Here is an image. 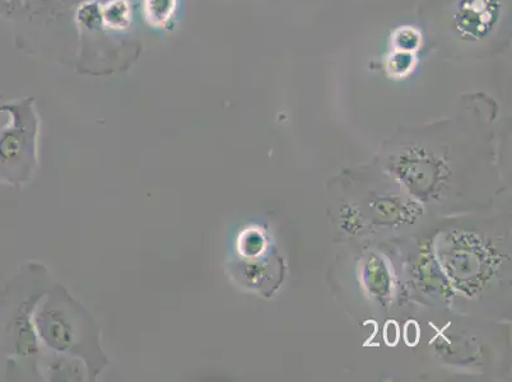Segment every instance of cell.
I'll use <instances>...</instances> for the list:
<instances>
[{"mask_svg": "<svg viewBox=\"0 0 512 382\" xmlns=\"http://www.w3.org/2000/svg\"><path fill=\"white\" fill-rule=\"evenodd\" d=\"M34 325L40 346L85 363L88 381H95L110 366L91 312L60 284H54L41 298Z\"/></svg>", "mask_w": 512, "mask_h": 382, "instance_id": "6da1fadb", "label": "cell"}, {"mask_svg": "<svg viewBox=\"0 0 512 382\" xmlns=\"http://www.w3.org/2000/svg\"><path fill=\"white\" fill-rule=\"evenodd\" d=\"M4 109L9 123L0 130V177L13 184L25 183L36 166L37 123L30 105Z\"/></svg>", "mask_w": 512, "mask_h": 382, "instance_id": "7a4b0ae2", "label": "cell"}, {"mask_svg": "<svg viewBox=\"0 0 512 382\" xmlns=\"http://www.w3.org/2000/svg\"><path fill=\"white\" fill-rule=\"evenodd\" d=\"M102 18L104 26L110 30H127L133 20L132 7L128 0H110L105 6H102Z\"/></svg>", "mask_w": 512, "mask_h": 382, "instance_id": "3957f363", "label": "cell"}, {"mask_svg": "<svg viewBox=\"0 0 512 382\" xmlns=\"http://www.w3.org/2000/svg\"><path fill=\"white\" fill-rule=\"evenodd\" d=\"M76 21L86 31H97L104 26L102 6L96 0H87L77 8Z\"/></svg>", "mask_w": 512, "mask_h": 382, "instance_id": "277c9868", "label": "cell"}, {"mask_svg": "<svg viewBox=\"0 0 512 382\" xmlns=\"http://www.w3.org/2000/svg\"><path fill=\"white\" fill-rule=\"evenodd\" d=\"M175 12V0H146L148 20L156 25L169 22Z\"/></svg>", "mask_w": 512, "mask_h": 382, "instance_id": "5b68a950", "label": "cell"}, {"mask_svg": "<svg viewBox=\"0 0 512 382\" xmlns=\"http://www.w3.org/2000/svg\"><path fill=\"white\" fill-rule=\"evenodd\" d=\"M26 0H0V8L6 9V11H15L18 7L22 6Z\"/></svg>", "mask_w": 512, "mask_h": 382, "instance_id": "8992f818", "label": "cell"}]
</instances>
